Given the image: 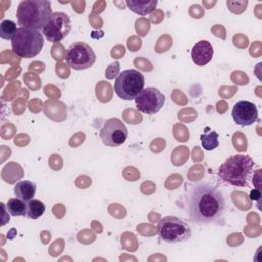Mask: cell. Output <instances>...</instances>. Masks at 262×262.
I'll list each match as a JSON object with an SVG mask.
<instances>
[{
    "mask_svg": "<svg viewBox=\"0 0 262 262\" xmlns=\"http://www.w3.org/2000/svg\"><path fill=\"white\" fill-rule=\"evenodd\" d=\"M44 212H45V205L40 200L32 199L27 202L26 217L31 219H38L44 214Z\"/></svg>",
    "mask_w": 262,
    "mask_h": 262,
    "instance_id": "obj_16",
    "label": "cell"
},
{
    "mask_svg": "<svg viewBox=\"0 0 262 262\" xmlns=\"http://www.w3.org/2000/svg\"><path fill=\"white\" fill-rule=\"evenodd\" d=\"M125 3L131 11L144 16L154 11V9L157 6L158 1L157 0H149V1H147V0H127Z\"/></svg>",
    "mask_w": 262,
    "mask_h": 262,
    "instance_id": "obj_13",
    "label": "cell"
},
{
    "mask_svg": "<svg viewBox=\"0 0 262 262\" xmlns=\"http://www.w3.org/2000/svg\"><path fill=\"white\" fill-rule=\"evenodd\" d=\"M144 76L136 70H125L115 80L114 90L124 100L135 99L144 88Z\"/></svg>",
    "mask_w": 262,
    "mask_h": 262,
    "instance_id": "obj_6",
    "label": "cell"
},
{
    "mask_svg": "<svg viewBox=\"0 0 262 262\" xmlns=\"http://www.w3.org/2000/svg\"><path fill=\"white\" fill-rule=\"evenodd\" d=\"M190 225L175 216L162 218L158 223V235L161 241L168 244L182 243L191 237Z\"/></svg>",
    "mask_w": 262,
    "mask_h": 262,
    "instance_id": "obj_5",
    "label": "cell"
},
{
    "mask_svg": "<svg viewBox=\"0 0 262 262\" xmlns=\"http://www.w3.org/2000/svg\"><path fill=\"white\" fill-rule=\"evenodd\" d=\"M255 162L248 155H232L222 163L217 171L219 180L228 185L246 187L250 185V177Z\"/></svg>",
    "mask_w": 262,
    "mask_h": 262,
    "instance_id": "obj_2",
    "label": "cell"
},
{
    "mask_svg": "<svg viewBox=\"0 0 262 262\" xmlns=\"http://www.w3.org/2000/svg\"><path fill=\"white\" fill-rule=\"evenodd\" d=\"M44 46V38L40 31L19 27L11 40L12 51L24 58H32L38 55Z\"/></svg>",
    "mask_w": 262,
    "mask_h": 262,
    "instance_id": "obj_4",
    "label": "cell"
},
{
    "mask_svg": "<svg viewBox=\"0 0 262 262\" xmlns=\"http://www.w3.org/2000/svg\"><path fill=\"white\" fill-rule=\"evenodd\" d=\"M209 127L205 129V132L201 134L200 138L202 141V145L206 150H213L218 146V133L216 131H209Z\"/></svg>",
    "mask_w": 262,
    "mask_h": 262,
    "instance_id": "obj_17",
    "label": "cell"
},
{
    "mask_svg": "<svg viewBox=\"0 0 262 262\" xmlns=\"http://www.w3.org/2000/svg\"><path fill=\"white\" fill-rule=\"evenodd\" d=\"M17 31L16 24L12 20L5 19L0 24V37L4 40H12Z\"/></svg>",
    "mask_w": 262,
    "mask_h": 262,
    "instance_id": "obj_18",
    "label": "cell"
},
{
    "mask_svg": "<svg viewBox=\"0 0 262 262\" xmlns=\"http://www.w3.org/2000/svg\"><path fill=\"white\" fill-rule=\"evenodd\" d=\"M36 183L30 180H21L14 186L15 196L28 202L32 200L36 193Z\"/></svg>",
    "mask_w": 262,
    "mask_h": 262,
    "instance_id": "obj_14",
    "label": "cell"
},
{
    "mask_svg": "<svg viewBox=\"0 0 262 262\" xmlns=\"http://www.w3.org/2000/svg\"><path fill=\"white\" fill-rule=\"evenodd\" d=\"M119 63L116 61V62H114V63H112L110 67H108V69L106 70V72H105V77L107 78V79H113V78H115V76L117 75V73L119 72Z\"/></svg>",
    "mask_w": 262,
    "mask_h": 262,
    "instance_id": "obj_19",
    "label": "cell"
},
{
    "mask_svg": "<svg viewBox=\"0 0 262 262\" xmlns=\"http://www.w3.org/2000/svg\"><path fill=\"white\" fill-rule=\"evenodd\" d=\"M6 210L12 217L27 215V203L19 198H11L7 201Z\"/></svg>",
    "mask_w": 262,
    "mask_h": 262,
    "instance_id": "obj_15",
    "label": "cell"
},
{
    "mask_svg": "<svg viewBox=\"0 0 262 262\" xmlns=\"http://www.w3.org/2000/svg\"><path fill=\"white\" fill-rule=\"evenodd\" d=\"M99 136L106 146L117 147L126 141L128 130L120 119L110 118L100 129Z\"/></svg>",
    "mask_w": 262,
    "mask_h": 262,
    "instance_id": "obj_9",
    "label": "cell"
},
{
    "mask_svg": "<svg viewBox=\"0 0 262 262\" xmlns=\"http://www.w3.org/2000/svg\"><path fill=\"white\" fill-rule=\"evenodd\" d=\"M71 31V20L67 13L56 11L51 14L42 30L46 40L51 43L62 41Z\"/></svg>",
    "mask_w": 262,
    "mask_h": 262,
    "instance_id": "obj_8",
    "label": "cell"
},
{
    "mask_svg": "<svg viewBox=\"0 0 262 262\" xmlns=\"http://www.w3.org/2000/svg\"><path fill=\"white\" fill-rule=\"evenodd\" d=\"M186 211L194 224H219L223 221L226 203L223 193L212 183L192 184L185 196Z\"/></svg>",
    "mask_w": 262,
    "mask_h": 262,
    "instance_id": "obj_1",
    "label": "cell"
},
{
    "mask_svg": "<svg viewBox=\"0 0 262 262\" xmlns=\"http://www.w3.org/2000/svg\"><path fill=\"white\" fill-rule=\"evenodd\" d=\"M134 100L138 111L147 115H154L164 106L165 95L155 87H146L143 88Z\"/></svg>",
    "mask_w": 262,
    "mask_h": 262,
    "instance_id": "obj_10",
    "label": "cell"
},
{
    "mask_svg": "<svg viewBox=\"0 0 262 262\" xmlns=\"http://www.w3.org/2000/svg\"><path fill=\"white\" fill-rule=\"evenodd\" d=\"M96 55L94 50L84 42L72 43L66 52V61L71 69L82 71L94 64Z\"/></svg>",
    "mask_w": 262,
    "mask_h": 262,
    "instance_id": "obj_7",
    "label": "cell"
},
{
    "mask_svg": "<svg viewBox=\"0 0 262 262\" xmlns=\"http://www.w3.org/2000/svg\"><path fill=\"white\" fill-rule=\"evenodd\" d=\"M260 196H261V193H260V191L258 189L252 190V192H251V199L252 200H259Z\"/></svg>",
    "mask_w": 262,
    "mask_h": 262,
    "instance_id": "obj_20",
    "label": "cell"
},
{
    "mask_svg": "<svg viewBox=\"0 0 262 262\" xmlns=\"http://www.w3.org/2000/svg\"><path fill=\"white\" fill-rule=\"evenodd\" d=\"M213 46L209 41L206 40L199 41L191 49V58L193 62L199 67H203L209 63L213 58Z\"/></svg>",
    "mask_w": 262,
    "mask_h": 262,
    "instance_id": "obj_12",
    "label": "cell"
},
{
    "mask_svg": "<svg viewBox=\"0 0 262 262\" xmlns=\"http://www.w3.org/2000/svg\"><path fill=\"white\" fill-rule=\"evenodd\" d=\"M231 116L237 125L251 126L258 120V110L253 102L241 100L233 105Z\"/></svg>",
    "mask_w": 262,
    "mask_h": 262,
    "instance_id": "obj_11",
    "label": "cell"
},
{
    "mask_svg": "<svg viewBox=\"0 0 262 262\" xmlns=\"http://www.w3.org/2000/svg\"><path fill=\"white\" fill-rule=\"evenodd\" d=\"M51 3L48 0H23L16 10L17 24L20 27L43 30L52 14Z\"/></svg>",
    "mask_w": 262,
    "mask_h": 262,
    "instance_id": "obj_3",
    "label": "cell"
}]
</instances>
